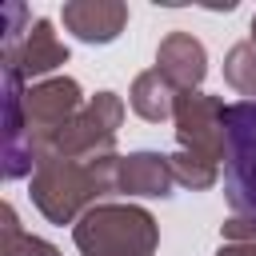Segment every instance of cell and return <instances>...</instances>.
I'll return each mask as SVG.
<instances>
[{"instance_id": "3957f363", "label": "cell", "mask_w": 256, "mask_h": 256, "mask_svg": "<svg viewBox=\"0 0 256 256\" xmlns=\"http://www.w3.org/2000/svg\"><path fill=\"white\" fill-rule=\"evenodd\" d=\"M224 196L236 216L256 220V100L224 108Z\"/></svg>"}, {"instance_id": "8fae6325", "label": "cell", "mask_w": 256, "mask_h": 256, "mask_svg": "<svg viewBox=\"0 0 256 256\" xmlns=\"http://www.w3.org/2000/svg\"><path fill=\"white\" fill-rule=\"evenodd\" d=\"M172 164L160 152H128L120 156V172H116V192L124 196H172Z\"/></svg>"}, {"instance_id": "6da1fadb", "label": "cell", "mask_w": 256, "mask_h": 256, "mask_svg": "<svg viewBox=\"0 0 256 256\" xmlns=\"http://www.w3.org/2000/svg\"><path fill=\"white\" fill-rule=\"evenodd\" d=\"M120 156H92V160H68V156H40L36 172L28 176V196L40 208L48 224H76L88 208L100 204V196L116 192Z\"/></svg>"}, {"instance_id": "5bb4252c", "label": "cell", "mask_w": 256, "mask_h": 256, "mask_svg": "<svg viewBox=\"0 0 256 256\" xmlns=\"http://www.w3.org/2000/svg\"><path fill=\"white\" fill-rule=\"evenodd\" d=\"M224 80L244 100H256V44L252 40H240V44L228 48V56H224Z\"/></svg>"}, {"instance_id": "7c38bea8", "label": "cell", "mask_w": 256, "mask_h": 256, "mask_svg": "<svg viewBox=\"0 0 256 256\" xmlns=\"http://www.w3.org/2000/svg\"><path fill=\"white\" fill-rule=\"evenodd\" d=\"M176 96H180V92H176L156 68L140 72V76L132 80V88H128V104H132V112H136L140 120H148V124L172 120V116H176Z\"/></svg>"}, {"instance_id": "ba28073f", "label": "cell", "mask_w": 256, "mask_h": 256, "mask_svg": "<svg viewBox=\"0 0 256 256\" xmlns=\"http://www.w3.org/2000/svg\"><path fill=\"white\" fill-rule=\"evenodd\" d=\"M0 64H12L24 80H48L60 64H68V44L56 36L52 20H32V28L24 32V40L12 52H0Z\"/></svg>"}, {"instance_id": "277c9868", "label": "cell", "mask_w": 256, "mask_h": 256, "mask_svg": "<svg viewBox=\"0 0 256 256\" xmlns=\"http://www.w3.org/2000/svg\"><path fill=\"white\" fill-rule=\"evenodd\" d=\"M124 124V100L116 92H96L88 96V104L56 132L52 140V156H68V160H92V156H108L116 152V136ZM44 152V156H48Z\"/></svg>"}, {"instance_id": "9a60e30c", "label": "cell", "mask_w": 256, "mask_h": 256, "mask_svg": "<svg viewBox=\"0 0 256 256\" xmlns=\"http://www.w3.org/2000/svg\"><path fill=\"white\" fill-rule=\"evenodd\" d=\"M168 164H172L176 184L188 188V192H208V188L220 180V164H212V160H204V156H192V152H172Z\"/></svg>"}, {"instance_id": "52a82bcc", "label": "cell", "mask_w": 256, "mask_h": 256, "mask_svg": "<svg viewBox=\"0 0 256 256\" xmlns=\"http://www.w3.org/2000/svg\"><path fill=\"white\" fill-rule=\"evenodd\" d=\"M4 72V180H24L36 172L40 156L28 136V116H24V76L12 64H0Z\"/></svg>"}, {"instance_id": "30bf717a", "label": "cell", "mask_w": 256, "mask_h": 256, "mask_svg": "<svg viewBox=\"0 0 256 256\" xmlns=\"http://www.w3.org/2000/svg\"><path fill=\"white\" fill-rule=\"evenodd\" d=\"M156 72L176 92H196L208 76V52L192 32H168L156 48Z\"/></svg>"}, {"instance_id": "4fadbf2b", "label": "cell", "mask_w": 256, "mask_h": 256, "mask_svg": "<svg viewBox=\"0 0 256 256\" xmlns=\"http://www.w3.org/2000/svg\"><path fill=\"white\" fill-rule=\"evenodd\" d=\"M0 220H4L0 224V256H60L56 244H48V240L20 228V216H16L12 204L0 208Z\"/></svg>"}, {"instance_id": "5b68a950", "label": "cell", "mask_w": 256, "mask_h": 256, "mask_svg": "<svg viewBox=\"0 0 256 256\" xmlns=\"http://www.w3.org/2000/svg\"><path fill=\"white\" fill-rule=\"evenodd\" d=\"M84 92L72 76H48L40 84H32L24 92V116H28V136H32V148L36 156H44L56 140V132L84 108Z\"/></svg>"}, {"instance_id": "8992f818", "label": "cell", "mask_w": 256, "mask_h": 256, "mask_svg": "<svg viewBox=\"0 0 256 256\" xmlns=\"http://www.w3.org/2000/svg\"><path fill=\"white\" fill-rule=\"evenodd\" d=\"M224 100L212 92H180L176 96V140L180 152L204 156L212 164L224 160Z\"/></svg>"}, {"instance_id": "e0dca14e", "label": "cell", "mask_w": 256, "mask_h": 256, "mask_svg": "<svg viewBox=\"0 0 256 256\" xmlns=\"http://www.w3.org/2000/svg\"><path fill=\"white\" fill-rule=\"evenodd\" d=\"M216 256H256V244H224Z\"/></svg>"}, {"instance_id": "ac0fdd59", "label": "cell", "mask_w": 256, "mask_h": 256, "mask_svg": "<svg viewBox=\"0 0 256 256\" xmlns=\"http://www.w3.org/2000/svg\"><path fill=\"white\" fill-rule=\"evenodd\" d=\"M252 44H256V16H252Z\"/></svg>"}, {"instance_id": "2e32d148", "label": "cell", "mask_w": 256, "mask_h": 256, "mask_svg": "<svg viewBox=\"0 0 256 256\" xmlns=\"http://www.w3.org/2000/svg\"><path fill=\"white\" fill-rule=\"evenodd\" d=\"M224 244H256V220L252 216H228L220 224Z\"/></svg>"}, {"instance_id": "9c48e42d", "label": "cell", "mask_w": 256, "mask_h": 256, "mask_svg": "<svg viewBox=\"0 0 256 256\" xmlns=\"http://www.w3.org/2000/svg\"><path fill=\"white\" fill-rule=\"evenodd\" d=\"M60 20L84 44H112L128 28V4H120V0H68Z\"/></svg>"}, {"instance_id": "7a4b0ae2", "label": "cell", "mask_w": 256, "mask_h": 256, "mask_svg": "<svg viewBox=\"0 0 256 256\" xmlns=\"http://www.w3.org/2000/svg\"><path fill=\"white\" fill-rule=\"evenodd\" d=\"M80 256H152L160 248V224L140 204H96L72 224Z\"/></svg>"}]
</instances>
